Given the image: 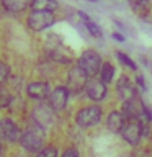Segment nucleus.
Listing matches in <instances>:
<instances>
[{
	"label": "nucleus",
	"mask_w": 152,
	"mask_h": 157,
	"mask_svg": "<svg viewBox=\"0 0 152 157\" xmlns=\"http://www.w3.org/2000/svg\"><path fill=\"white\" fill-rule=\"evenodd\" d=\"M101 57L100 54L93 49H87L80 54L77 61V66L82 69L83 72L87 74L88 77H95L97 74H100V69H101Z\"/></svg>",
	"instance_id": "obj_1"
},
{
	"label": "nucleus",
	"mask_w": 152,
	"mask_h": 157,
	"mask_svg": "<svg viewBox=\"0 0 152 157\" xmlns=\"http://www.w3.org/2000/svg\"><path fill=\"white\" fill-rule=\"evenodd\" d=\"M56 23V15L54 12H38L31 10V13L26 18V25L31 31H44L49 26Z\"/></svg>",
	"instance_id": "obj_2"
},
{
	"label": "nucleus",
	"mask_w": 152,
	"mask_h": 157,
	"mask_svg": "<svg viewBox=\"0 0 152 157\" xmlns=\"http://www.w3.org/2000/svg\"><path fill=\"white\" fill-rule=\"evenodd\" d=\"M20 144H21L26 151H29V152H39L41 147H43V144H44L43 128H39V126L28 128L25 132H21Z\"/></svg>",
	"instance_id": "obj_3"
},
{
	"label": "nucleus",
	"mask_w": 152,
	"mask_h": 157,
	"mask_svg": "<svg viewBox=\"0 0 152 157\" xmlns=\"http://www.w3.org/2000/svg\"><path fill=\"white\" fill-rule=\"evenodd\" d=\"M100 120H101V108L98 105L85 106L82 110H78L75 115V123L80 128H92L98 124Z\"/></svg>",
	"instance_id": "obj_4"
},
{
	"label": "nucleus",
	"mask_w": 152,
	"mask_h": 157,
	"mask_svg": "<svg viewBox=\"0 0 152 157\" xmlns=\"http://www.w3.org/2000/svg\"><path fill=\"white\" fill-rule=\"evenodd\" d=\"M88 77L85 72L82 71L78 66H72L67 72V90L72 93H78L82 90H85V85L88 82Z\"/></svg>",
	"instance_id": "obj_5"
},
{
	"label": "nucleus",
	"mask_w": 152,
	"mask_h": 157,
	"mask_svg": "<svg viewBox=\"0 0 152 157\" xmlns=\"http://www.w3.org/2000/svg\"><path fill=\"white\" fill-rule=\"evenodd\" d=\"M54 111L51 106L48 105V103H38L36 106L33 108V111H31V118H33V121H34V124L39 126V128H49V126H52V123H54Z\"/></svg>",
	"instance_id": "obj_6"
},
{
	"label": "nucleus",
	"mask_w": 152,
	"mask_h": 157,
	"mask_svg": "<svg viewBox=\"0 0 152 157\" xmlns=\"http://www.w3.org/2000/svg\"><path fill=\"white\" fill-rule=\"evenodd\" d=\"M69 95H70V92L67 90V87L66 85H59V87L54 88V90H51V93H49L48 105L51 106L54 111H62L64 108L67 106Z\"/></svg>",
	"instance_id": "obj_7"
},
{
	"label": "nucleus",
	"mask_w": 152,
	"mask_h": 157,
	"mask_svg": "<svg viewBox=\"0 0 152 157\" xmlns=\"http://www.w3.org/2000/svg\"><path fill=\"white\" fill-rule=\"evenodd\" d=\"M21 137V129L20 126L10 118L0 121V141L3 142H17Z\"/></svg>",
	"instance_id": "obj_8"
},
{
	"label": "nucleus",
	"mask_w": 152,
	"mask_h": 157,
	"mask_svg": "<svg viewBox=\"0 0 152 157\" xmlns=\"http://www.w3.org/2000/svg\"><path fill=\"white\" fill-rule=\"evenodd\" d=\"M85 92H87V97L93 101H101L103 98L106 97V83H103L100 78L97 77H90L85 85Z\"/></svg>",
	"instance_id": "obj_9"
},
{
	"label": "nucleus",
	"mask_w": 152,
	"mask_h": 157,
	"mask_svg": "<svg viewBox=\"0 0 152 157\" xmlns=\"http://www.w3.org/2000/svg\"><path fill=\"white\" fill-rule=\"evenodd\" d=\"M25 92H26V95L29 98H34V100H46L49 97V93H51V88H49V83L44 82V80H36V82H29L26 88H25Z\"/></svg>",
	"instance_id": "obj_10"
},
{
	"label": "nucleus",
	"mask_w": 152,
	"mask_h": 157,
	"mask_svg": "<svg viewBox=\"0 0 152 157\" xmlns=\"http://www.w3.org/2000/svg\"><path fill=\"white\" fill-rule=\"evenodd\" d=\"M121 136L129 146H137L142 137L141 132V123L139 121H129L126 123L124 128L121 129Z\"/></svg>",
	"instance_id": "obj_11"
},
{
	"label": "nucleus",
	"mask_w": 152,
	"mask_h": 157,
	"mask_svg": "<svg viewBox=\"0 0 152 157\" xmlns=\"http://www.w3.org/2000/svg\"><path fill=\"white\" fill-rule=\"evenodd\" d=\"M116 92H118V97H120L123 101L134 100V98L137 97L136 88L131 83V80H129V77H127V75H121L120 77V80L116 82Z\"/></svg>",
	"instance_id": "obj_12"
},
{
	"label": "nucleus",
	"mask_w": 152,
	"mask_h": 157,
	"mask_svg": "<svg viewBox=\"0 0 152 157\" xmlns=\"http://www.w3.org/2000/svg\"><path fill=\"white\" fill-rule=\"evenodd\" d=\"M124 124H126V120L121 115V111H110V115L106 118V128L111 132H121Z\"/></svg>",
	"instance_id": "obj_13"
},
{
	"label": "nucleus",
	"mask_w": 152,
	"mask_h": 157,
	"mask_svg": "<svg viewBox=\"0 0 152 157\" xmlns=\"http://www.w3.org/2000/svg\"><path fill=\"white\" fill-rule=\"evenodd\" d=\"M31 0H2L3 8L10 13H21L29 7Z\"/></svg>",
	"instance_id": "obj_14"
},
{
	"label": "nucleus",
	"mask_w": 152,
	"mask_h": 157,
	"mask_svg": "<svg viewBox=\"0 0 152 157\" xmlns=\"http://www.w3.org/2000/svg\"><path fill=\"white\" fill-rule=\"evenodd\" d=\"M57 0H31L29 2V8L38 10V12H54L57 10Z\"/></svg>",
	"instance_id": "obj_15"
},
{
	"label": "nucleus",
	"mask_w": 152,
	"mask_h": 157,
	"mask_svg": "<svg viewBox=\"0 0 152 157\" xmlns=\"http://www.w3.org/2000/svg\"><path fill=\"white\" fill-rule=\"evenodd\" d=\"M78 17H80V20L83 21V25H85V28H87V31L92 34L93 38H101V29H100V26L95 23V21H92L90 20V17L85 13V12H78Z\"/></svg>",
	"instance_id": "obj_16"
},
{
	"label": "nucleus",
	"mask_w": 152,
	"mask_h": 157,
	"mask_svg": "<svg viewBox=\"0 0 152 157\" xmlns=\"http://www.w3.org/2000/svg\"><path fill=\"white\" fill-rule=\"evenodd\" d=\"M129 5L136 15L144 17L150 8V0H129Z\"/></svg>",
	"instance_id": "obj_17"
},
{
	"label": "nucleus",
	"mask_w": 152,
	"mask_h": 157,
	"mask_svg": "<svg viewBox=\"0 0 152 157\" xmlns=\"http://www.w3.org/2000/svg\"><path fill=\"white\" fill-rule=\"evenodd\" d=\"M113 78H115V67H113V64H110V62L101 64L100 80L103 83H110V82H113Z\"/></svg>",
	"instance_id": "obj_18"
},
{
	"label": "nucleus",
	"mask_w": 152,
	"mask_h": 157,
	"mask_svg": "<svg viewBox=\"0 0 152 157\" xmlns=\"http://www.w3.org/2000/svg\"><path fill=\"white\" fill-rule=\"evenodd\" d=\"M48 57L51 59L54 64H70L72 59L69 56H64L62 52H59L57 49H49L48 51Z\"/></svg>",
	"instance_id": "obj_19"
},
{
	"label": "nucleus",
	"mask_w": 152,
	"mask_h": 157,
	"mask_svg": "<svg viewBox=\"0 0 152 157\" xmlns=\"http://www.w3.org/2000/svg\"><path fill=\"white\" fill-rule=\"evenodd\" d=\"M13 95L10 93V90L5 85H0V108H7L8 105H12Z\"/></svg>",
	"instance_id": "obj_20"
},
{
	"label": "nucleus",
	"mask_w": 152,
	"mask_h": 157,
	"mask_svg": "<svg viewBox=\"0 0 152 157\" xmlns=\"http://www.w3.org/2000/svg\"><path fill=\"white\" fill-rule=\"evenodd\" d=\"M116 57H118V61H120L123 66H126V67H129V69H132V71H136V64H134V61L129 57V56H126L124 52H121V51H118L116 52Z\"/></svg>",
	"instance_id": "obj_21"
},
{
	"label": "nucleus",
	"mask_w": 152,
	"mask_h": 157,
	"mask_svg": "<svg viewBox=\"0 0 152 157\" xmlns=\"http://www.w3.org/2000/svg\"><path fill=\"white\" fill-rule=\"evenodd\" d=\"M8 77H10V69H8V66H7L5 62L0 61V85H3V83L8 80Z\"/></svg>",
	"instance_id": "obj_22"
},
{
	"label": "nucleus",
	"mask_w": 152,
	"mask_h": 157,
	"mask_svg": "<svg viewBox=\"0 0 152 157\" xmlns=\"http://www.w3.org/2000/svg\"><path fill=\"white\" fill-rule=\"evenodd\" d=\"M38 157H57V149L54 146H48V147L39 151Z\"/></svg>",
	"instance_id": "obj_23"
},
{
	"label": "nucleus",
	"mask_w": 152,
	"mask_h": 157,
	"mask_svg": "<svg viewBox=\"0 0 152 157\" xmlns=\"http://www.w3.org/2000/svg\"><path fill=\"white\" fill-rule=\"evenodd\" d=\"M61 44H62V41H61V38H59L57 34H49V36H48V46H49V49H57Z\"/></svg>",
	"instance_id": "obj_24"
},
{
	"label": "nucleus",
	"mask_w": 152,
	"mask_h": 157,
	"mask_svg": "<svg viewBox=\"0 0 152 157\" xmlns=\"http://www.w3.org/2000/svg\"><path fill=\"white\" fill-rule=\"evenodd\" d=\"M61 157H80V155H78V151L75 147H69V149H66L62 152Z\"/></svg>",
	"instance_id": "obj_25"
},
{
	"label": "nucleus",
	"mask_w": 152,
	"mask_h": 157,
	"mask_svg": "<svg viewBox=\"0 0 152 157\" xmlns=\"http://www.w3.org/2000/svg\"><path fill=\"white\" fill-rule=\"evenodd\" d=\"M136 83H137V87H139L142 92H146V88H147V87H146L144 77H142V75H137V77H136Z\"/></svg>",
	"instance_id": "obj_26"
},
{
	"label": "nucleus",
	"mask_w": 152,
	"mask_h": 157,
	"mask_svg": "<svg viewBox=\"0 0 152 157\" xmlns=\"http://www.w3.org/2000/svg\"><path fill=\"white\" fill-rule=\"evenodd\" d=\"M113 39H116V41L123 43V41H124V36H123V34H120V33H113Z\"/></svg>",
	"instance_id": "obj_27"
},
{
	"label": "nucleus",
	"mask_w": 152,
	"mask_h": 157,
	"mask_svg": "<svg viewBox=\"0 0 152 157\" xmlns=\"http://www.w3.org/2000/svg\"><path fill=\"white\" fill-rule=\"evenodd\" d=\"M149 121L152 123V108H150V110H149Z\"/></svg>",
	"instance_id": "obj_28"
},
{
	"label": "nucleus",
	"mask_w": 152,
	"mask_h": 157,
	"mask_svg": "<svg viewBox=\"0 0 152 157\" xmlns=\"http://www.w3.org/2000/svg\"><path fill=\"white\" fill-rule=\"evenodd\" d=\"M2 152H3V146H2V141H0V155H2Z\"/></svg>",
	"instance_id": "obj_29"
}]
</instances>
